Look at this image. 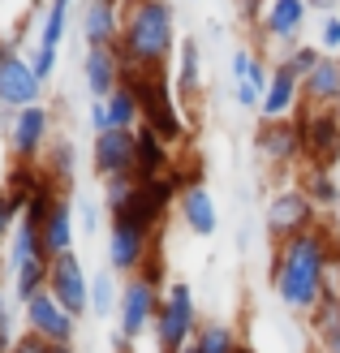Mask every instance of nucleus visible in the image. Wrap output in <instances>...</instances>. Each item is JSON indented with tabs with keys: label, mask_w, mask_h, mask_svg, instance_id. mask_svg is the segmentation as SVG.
Wrapping results in <instances>:
<instances>
[{
	"label": "nucleus",
	"mask_w": 340,
	"mask_h": 353,
	"mask_svg": "<svg viewBox=\"0 0 340 353\" xmlns=\"http://www.w3.org/2000/svg\"><path fill=\"white\" fill-rule=\"evenodd\" d=\"M323 276H328V237L323 233H297L289 241H280V254H276V293L289 310H314L323 302Z\"/></svg>",
	"instance_id": "nucleus-1"
},
{
	"label": "nucleus",
	"mask_w": 340,
	"mask_h": 353,
	"mask_svg": "<svg viewBox=\"0 0 340 353\" xmlns=\"http://www.w3.org/2000/svg\"><path fill=\"white\" fill-rule=\"evenodd\" d=\"M172 52V9L168 0H138L125 26V65L138 69H159Z\"/></svg>",
	"instance_id": "nucleus-2"
},
{
	"label": "nucleus",
	"mask_w": 340,
	"mask_h": 353,
	"mask_svg": "<svg viewBox=\"0 0 340 353\" xmlns=\"http://www.w3.org/2000/svg\"><path fill=\"white\" fill-rule=\"evenodd\" d=\"M194 336H199V327H194V289L177 280L155 314V345L159 353H181Z\"/></svg>",
	"instance_id": "nucleus-3"
},
{
	"label": "nucleus",
	"mask_w": 340,
	"mask_h": 353,
	"mask_svg": "<svg viewBox=\"0 0 340 353\" xmlns=\"http://www.w3.org/2000/svg\"><path fill=\"white\" fill-rule=\"evenodd\" d=\"M297 130H301V155L314 164V172H328L340 155V112L314 108L310 103V108L301 112Z\"/></svg>",
	"instance_id": "nucleus-4"
},
{
	"label": "nucleus",
	"mask_w": 340,
	"mask_h": 353,
	"mask_svg": "<svg viewBox=\"0 0 340 353\" xmlns=\"http://www.w3.org/2000/svg\"><path fill=\"white\" fill-rule=\"evenodd\" d=\"M48 293L57 297V302L74 314V319L91 310V280H86L82 259L74 250H65V254L52 259V268H48Z\"/></svg>",
	"instance_id": "nucleus-5"
},
{
	"label": "nucleus",
	"mask_w": 340,
	"mask_h": 353,
	"mask_svg": "<svg viewBox=\"0 0 340 353\" xmlns=\"http://www.w3.org/2000/svg\"><path fill=\"white\" fill-rule=\"evenodd\" d=\"M159 289L151 285L147 276H134L121 293V336L125 341H138L147 327H155V314H159Z\"/></svg>",
	"instance_id": "nucleus-6"
},
{
	"label": "nucleus",
	"mask_w": 340,
	"mask_h": 353,
	"mask_svg": "<svg viewBox=\"0 0 340 353\" xmlns=\"http://www.w3.org/2000/svg\"><path fill=\"white\" fill-rule=\"evenodd\" d=\"M39 91H43V82L34 74V65H26L13 52H0V103L5 108H34Z\"/></svg>",
	"instance_id": "nucleus-7"
},
{
	"label": "nucleus",
	"mask_w": 340,
	"mask_h": 353,
	"mask_svg": "<svg viewBox=\"0 0 340 353\" xmlns=\"http://www.w3.org/2000/svg\"><path fill=\"white\" fill-rule=\"evenodd\" d=\"M310 224H314V203L306 190H280L267 207V228L284 241L297 233H310Z\"/></svg>",
	"instance_id": "nucleus-8"
},
{
	"label": "nucleus",
	"mask_w": 340,
	"mask_h": 353,
	"mask_svg": "<svg viewBox=\"0 0 340 353\" xmlns=\"http://www.w3.org/2000/svg\"><path fill=\"white\" fill-rule=\"evenodd\" d=\"M26 323H30L34 336H43L48 345H74V314H69L48 289L26 302Z\"/></svg>",
	"instance_id": "nucleus-9"
},
{
	"label": "nucleus",
	"mask_w": 340,
	"mask_h": 353,
	"mask_svg": "<svg viewBox=\"0 0 340 353\" xmlns=\"http://www.w3.org/2000/svg\"><path fill=\"white\" fill-rule=\"evenodd\" d=\"M95 168L108 176H130L138 172V134L134 130H108L95 134Z\"/></svg>",
	"instance_id": "nucleus-10"
},
{
	"label": "nucleus",
	"mask_w": 340,
	"mask_h": 353,
	"mask_svg": "<svg viewBox=\"0 0 340 353\" xmlns=\"http://www.w3.org/2000/svg\"><path fill=\"white\" fill-rule=\"evenodd\" d=\"M147 237L134 220L125 216H112V228H108V259H112V272H138L147 263Z\"/></svg>",
	"instance_id": "nucleus-11"
},
{
	"label": "nucleus",
	"mask_w": 340,
	"mask_h": 353,
	"mask_svg": "<svg viewBox=\"0 0 340 353\" xmlns=\"http://www.w3.org/2000/svg\"><path fill=\"white\" fill-rule=\"evenodd\" d=\"M232 78H237V103L241 108H263V95L272 86V74L263 69L254 52H232Z\"/></svg>",
	"instance_id": "nucleus-12"
},
{
	"label": "nucleus",
	"mask_w": 340,
	"mask_h": 353,
	"mask_svg": "<svg viewBox=\"0 0 340 353\" xmlns=\"http://www.w3.org/2000/svg\"><path fill=\"white\" fill-rule=\"evenodd\" d=\"M48 108L43 103H34V108H22L13 121V151H17V160L22 164H34V155H39L43 147V138H48Z\"/></svg>",
	"instance_id": "nucleus-13"
},
{
	"label": "nucleus",
	"mask_w": 340,
	"mask_h": 353,
	"mask_svg": "<svg viewBox=\"0 0 340 353\" xmlns=\"http://www.w3.org/2000/svg\"><path fill=\"white\" fill-rule=\"evenodd\" d=\"M181 220L190 224L194 237H216L220 211H216V199H211L207 185H186L181 190Z\"/></svg>",
	"instance_id": "nucleus-14"
},
{
	"label": "nucleus",
	"mask_w": 340,
	"mask_h": 353,
	"mask_svg": "<svg viewBox=\"0 0 340 353\" xmlns=\"http://www.w3.org/2000/svg\"><path fill=\"white\" fill-rule=\"evenodd\" d=\"M259 155L272 164H289L301 155V130L293 121H267L259 130Z\"/></svg>",
	"instance_id": "nucleus-15"
},
{
	"label": "nucleus",
	"mask_w": 340,
	"mask_h": 353,
	"mask_svg": "<svg viewBox=\"0 0 340 353\" xmlns=\"http://www.w3.org/2000/svg\"><path fill=\"white\" fill-rule=\"evenodd\" d=\"M65 17H69V0H52L48 17H43V34H39V52H34V74H39V82H48L52 65H57V48H61V34H65Z\"/></svg>",
	"instance_id": "nucleus-16"
},
{
	"label": "nucleus",
	"mask_w": 340,
	"mask_h": 353,
	"mask_svg": "<svg viewBox=\"0 0 340 353\" xmlns=\"http://www.w3.org/2000/svg\"><path fill=\"white\" fill-rule=\"evenodd\" d=\"M86 86H91L95 99H108L121 86V52H112V48L86 52Z\"/></svg>",
	"instance_id": "nucleus-17"
},
{
	"label": "nucleus",
	"mask_w": 340,
	"mask_h": 353,
	"mask_svg": "<svg viewBox=\"0 0 340 353\" xmlns=\"http://www.w3.org/2000/svg\"><path fill=\"white\" fill-rule=\"evenodd\" d=\"M301 22H306V0H267L263 26L272 39H297Z\"/></svg>",
	"instance_id": "nucleus-18"
},
{
	"label": "nucleus",
	"mask_w": 340,
	"mask_h": 353,
	"mask_svg": "<svg viewBox=\"0 0 340 353\" xmlns=\"http://www.w3.org/2000/svg\"><path fill=\"white\" fill-rule=\"evenodd\" d=\"M297 91H301V78L297 74H289V69H276V74H272V86H267V95H263V117L267 121H284V112H289L293 108V103H297Z\"/></svg>",
	"instance_id": "nucleus-19"
},
{
	"label": "nucleus",
	"mask_w": 340,
	"mask_h": 353,
	"mask_svg": "<svg viewBox=\"0 0 340 353\" xmlns=\"http://www.w3.org/2000/svg\"><path fill=\"white\" fill-rule=\"evenodd\" d=\"M39 237H43V250L52 259L65 254V250H74V207H69L65 199H57V207H52V216H48Z\"/></svg>",
	"instance_id": "nucleus-20"
},
{
	"label": "nucleus",
	"mask_w": 340,
	"mask_h": 353,
	"mask_svg": "<svg viewBox=\"0 0 340 353\" xmlns=\"http://www.w3.org/2000/svg\"><path fill=\"white\" fill-rule=\"evenodd\" d=\"M301 91H306L310 103H336L340 99V61L336 57H323V61L310 69V78L301 82Z\"/></svg>",
	"instance_id": "nucleus-21"
},
{
	"label": "nucleus",
	"mask_w": 340,
	"mask_h": 353,
	"mask_svg": "<svg viewBox=\"0 0 340 353\" xmlns=\"http://www.w3.org/2000/svg\"><path fill=\"white\" fill-rule=\"evenodd\" d=\"M82 34H86L91 48H112V39H117V9H112V0H91V9H86V17H82Z\"/></svg>",
	"instance_id": "nucleus-22"
},
{
	"label": "nucleus",
	"mask_w": 340,
	"mask_h": 353,
	"mask_svg": "<svg viewBox=\"0 0 340 353\" xmlns=\"http://www.w3.org/2000/svg\"><path fill=\"white\" fill-rule=\"evenodd\" d=\"M168 172V155H164V138L151 125L138 130V181H155Z\"/></svg>",
	"instance_id": "nucleus-23"
},
{
	"label": "nucleus",
	"mask_w": 340,
	"mask_h": 353,
	"mask_svg": "<svg viewBox=\"0 0 340 353\" xmlns=\"http://www.w3.org/2000/svg\"><path fill=\"white\" fill-rule=\"evenodd\" d=\"M108 103V130H134V121H138V95L130 91V86H117V91L103 99Z\"/></svg>",
	"instance_id": "nucleus-24"
},
{
	"label": "nucleus",
	"mask_w": 340,
	"mask_h": 353,
	"mask_svg": "<svg viewBox=\"0 0 340 353\" xmlns=\"http://www.w3.org/2000/svg\"><path fill=\"white\" fill-rule=\"evenodd\" d=\"M194 345H199V353H237L241 349L237 341H232V327L228 323H207V327H199Z\"/></svg>",
	"instance_id": "nucleus-25"
},
{
	"label": "nucleus",
	"mask_w": 340,
	"mask_h": 353,
	"mask_svg": "<svg viewBox=\"0 0 340 353\" xmlns=\"http://www.w3.org/2000/svg\"><path fill=\"white\" fill-rule=\"evenodd\" d=\"M177 91H181V95L199 91V43H194V39L181 43V74H177Z\"/></svg>",
	"instance_id": "nucleus-26"
},
{
	"label": "nucleus",
	"mask_w": 340,
	"mask_h": 353,
	"mask_svg": "<svg viewBox=\"0 0 340 353\" xmlns=\"http://www.w3.org/2000/svg\"><path fill=\"white\" fill-rule=\"evenodd\" d=\"M112 302H117V285H112L108 268H103V272H95V276H91V310L99 314V319H108Z\"/></svg>",
	"instance_id": "nucleus-27"
},
{
	"label": "nucleus",
	"mask_w": 340,
	"mask_h": 353,
	"mask_svg": "<svg viewBox=\"0 0 340 353\" xmlns=\"http://www.w3.org/2000/svg\"><path fill=\"white\" fill-rule=\"evenodd\" d=\"M310 203L314 207H336V199H340V190H336V181L328 172H310Z\"/></svg>",
	"instance_id": "nucleus-28"
},
{
	"label": "nucleus",
	"mask_w": 340,
	"mask_h": 353,
	"mask_svg": "<svg viewBox=\"0 0 340 353\" xmlns=\"http://www.w3.org/2000/svg\"><path fill=\"white\" fill-rule=\"evenodd\" d=\"M319 61H323V57H319L314 48H293V52H289V61H284V69H289V74H297L301 82H306V78H310V69H314Z\"/></svg>",
	"instance_id": "nucleus-29"
},
{
	"label": "nucleus",
	"mask_w": 340,
	"mask_h": 353,
	"mask_svg": "<svg viewBox=\"0 0 340 353\" xmlns=\"http://www.w3.org/2000/svg\"><path fill=\"white\" fill-rule=\"evenodd\" d=\"M13 314H9V306H5V289H0V353H9L13 349Z\"/></svg>",
	"instance_id": "nucleus-30"
},
{
	"label": "nucleus",
	"mask_w": 340,
	"mask_h": 353,
	"mask_svg": "<svg viewBox=\"0 0 340 353\" xmlns=\"http://www.w3.org/2000/svg\"><path fill=\"white\" fill-rule=\"evenodd\" d=\"M52 349H57V345H48L43 336L26 332V336H17V341H13V349H9V353H52Z\"/></svg>",
	"instance_id": "nucleus-31"
},
{
	"label": "nucleus",
	"mask_w": 340,
	"mask_h": 353,
	"mask_svg": "<svg viewBox=\"0 0 340 353\" xmlns=\"http://www.w3.org/2000/svg\"><path fill=\"white\" fill-rule=\"evenodd\" d=\"M52 164H57V176H74V147H69V143H57V151H52Z\"/></svg>",
	"instance_id": "nucleus-32"
},
{
	"label": "nucleus",
	"mask_w": 340,
	"mask_h": 353,
	"mask_svg": "<svg viewBox=\"0 0 340 353\" xmlns=\"http://www.w3.org/2000/svg\"><path fill=\"white\" fill-rule=\"evenodd\" d=\"M13 216H17V203L9 199V194H0V241H5L9 228H17V224H13Z\"/></svg>",
	"instance_id": "nucleus-33"
},
{
	"label": "nucleus",
	"mask_w": 340,
	"mask_h": 353,
	"mask_svg": "<svg viewBox=\"0 0 340 353\" xmlns=\"http://www.w3.org/2000/svg\"><path fill=\"white\" fill-rule=\"evenodd\" d=\"M91 125H95V134H108V103L103 99L91 103Z\"/></svg>",
	"instance_id": "nucleus-34"
},
{
	"label": "nucleus",
	"mask_w": 340,
	"mask_h": 353,
	"mask_svg": "<svg viewBox=\"0 0 340 353\" xmlns=\"http://www.w3.org/2000/svg\"><path fill=\"white\" fill-rule=\"evenodd\" d=\"M323 48H340V17H328L323 22Z\"/></svg>",
	"instance_id": "nucleus-35"
},
{
	"label": "nucleus",
	"mask_w": 340,
	"mask_h": 353,
	"mask_svg": "<svg viewBox=\"0 0 340 353\" xmlns=\"http://www.w3.org/2000/svg\"><path fill=\"white\" fill-rule=\"evenodd\" d=\"M82 228H86V233H95V228H99V207L95 203H82Z\"/></svg>",
	"instance_id": "nucleus-36"
},
{
	"label": "nucleus",
	"mask_w": 340,
	"mask_h": 353,
	"mask_svg": "<svg viewBox=\"0 0 340 353\" xmlns=\"http://www.w3.org/2000/svg\"><path fill=\"white\" fill-rule=\"evenodd\" d=\"M323 349H328V353H340V323H332V327L323 332Z\"/></svg>",
	"instance_id": "nucleus-37"
},
{
	"label": "nucleus",
	"mask_w": 340,
	"mask_h": 353,
	"mask_svg": "<svg viewBox=\"0 0 340 353\" xmlns=\"http://www.w3.org/2000/svg\"><path fill=\"white\" fill-rule=\"evenodd\" d=\"M52 353H74V345H57V349H52Z\"/></svg>",
	"instance_id": "nucleus-38"
},
{
	"label": "nucleus",
	"mask_w": 340,
	"mask_h": 353,
	"mask_svg": "<svg viewBox=\"0 0 340 353\" xmlns=\"http://www.w3.org/2000/svg\"><path fill=\"white\" fill-rule=\"evenodd\" d=\"M181 353H199V345H194V341H190V345H186V349H181Z\"/></svg>",
	"instance_id": "nucleus-39"
},
{
	"label": "nucleus",
	"mask_w": 340,
	"mask_h": 353,
	"mask_svg": "<svg viewBox=\"0 0 340 353\" xmlns=\"http://www.w3.org/2000/svg\"><path fill=\"white\" fill-rule=\"evenodd\" d=\"M336 112H340V99H336Z\"/></svg>",
	"instance_id": "nucleus-40"
}]
</instances>
